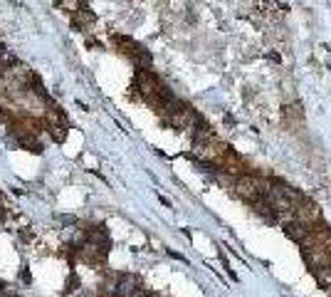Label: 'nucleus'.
Returning a JSON list of instances; mask_svg holds the SVG:
<instances>
[{"instance_id": "obj_1", "label": "nucleus", "mask_w": 331, "mask_h": 297, "mask_svg": "<svg viewBox=\"0 0 331 297\" xmlns=\"http://www.w3.org/2000/svg\"><path fill=\"white\" fill-rule=\"evenodd\" d=\"M235 189H237V196H242V198H245V201H250V203L264 196V184L259 181V178L250 176V173H245V176H240V178H237Z\"/></svg>"}]
</instances>
